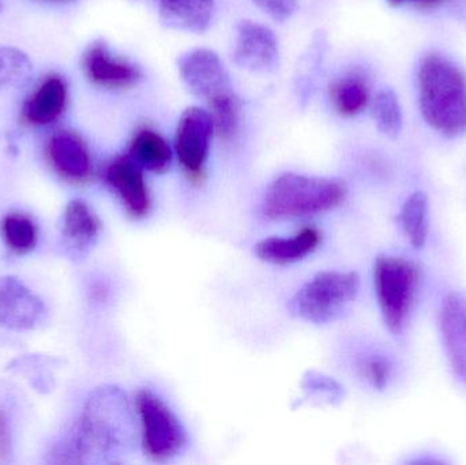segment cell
<instances>
[{
    "label": "cell",
    "mask_w": 466,
    "mask_h": 465,
    "mask_svg": "<svg viewBox=\"0 0 466 465\" xmlns=\"http://www.w3.org/2000/svg\"><path fill=\"white\" fill-rule=\"evenodd\" d=\"M133 440L127 396L116 387L96 389L85 403L68 436L55 448L54 463H112L125 455Z\"/></svg>",
    "instance_id": "cell-1"
},
{
    "label": "cell",
    "mask_w": 466,
    "mask_h": 465,
    "mask_svg": "<svg viewBox=\"0 0 466 465\" xmlns=\"http://www.w3.org/2000/svg\"><path fill=\"white\" fill-rule=\"evenodd\" d=\"M421 114L434 130L449 138L466 133V76L441 55H429L419 68Z\"/></svg>",
    "instance_id": "cell-2"
},
{
    "label": "cell",
    "mask_w": 466,
    "mask_h": 465,
    "mask_svg": "<svg viewBox=\"0 0 466 465\" xmlns=\"http://www.w3.org/2000/svg\"><path fill=\"white\" fill-rule=\"evenodd\" d=\"M345 197L347 188L339 180L288 172L268 186L262 212L274 221L309 217L336 209Z\"/></svg>",
    "instance_id": "cell-3"
},
{
    "label": "cell",
    "mask_w": 466,
    "mask_h": 465,
    "mask_svg": "<svg viewBox=\"0 0 466 465\" xmlns=\"http://www.w3.org/2000/svg\"><path fill=\"white\" fill-rule=\"evenodd\" d=\"M420 281V268L410 259L380 256L375 261V294L383 321L393 335H402L410 325Z\"/></svg>",
    "instance_id": "cell-4"
},
{
    "label": "cell",
    "mask_w": 466,
    "mask_h": 465,
    "mask_svg": "<svg viewBox=\"0 0 466 465\" xmlns=\"http://www.w3.org/2000/svg\"><path fill=\"white\" fill-rule=\"evenodd\" d=\"M360 278L355 272L318 273L290 300V310L312 324H328L345 313L356 299Z\"/></svg>",
    "instance_id": "cell-5"
},
{
    "label": "cell",
    "mask_w": 466,
    "mask_h": 465,
    "mask_svg": "<svg viewBox=\"0 0 466 465\" xmlns=\"http://www.w3.org/2000/svg\"><path fill=\"white\" fill-rule=\"evenodd\" d=\"M134 406L141 426L145 456L156 463H166L179 455L187 444V434L163 399L150 390H139Z\"/></svg>",
    "instance_id": "cell-6"
},
{
    "label": "cell",
    "mask_w": 466,
    "mask_h": 465,
    "mask_svg": "<svg viewBox=\"0 0 466 465\" xmlns=\"http://www.w3.org/2000/svg\"><path fill=\"white\" fill-rule=\"evenodd\" d=\"M215 125L209 111L191 106L180 117L175 136V152L188 179L201 182L209 157Z\"/></svg>",
    "instance_id": "cell-7"
},
{
    "label": "cell",
    "mask_w": 466,
    "mask_h": 465,
    "mask_svg": "<svg viewBox=\"0 0 466 465\" xmlns=\"http://www.w3.org/2000/svg\"><path fill=\"white\" fill-rule=\"evenodd\" d=\"M82 70L93 85L104 89H130L142 79L141 68L136 63L117 56L103 41L87 46L82 56Z\"/></svg>",
    "instance_id": "cell-8"
},
{
    "label": "cell",
    "mask_w": 466,
    "mask_h": 465,
    "mask_svg": "<svg viewBox=\"0 0 466 465\" xmlns=\"http://www.w3.org/2000/svg\"><path fill=\"white\" fill-rule=\"evenodd\" d=\"M179 73L188 89L210 101L233 90L228 71L220 56L210 49L198 48L183 55L179 60Z\"/></svg>",
    "instance_id": "cell-9"
},
{
    "label": "cell",
    "mask_w": 466,
    "mask_h": 465,
    "mask_svg": "<svg viewBox=\"0 0 466 465\" xmlns=\"http://www.w3.org/2000/svg\"><path fill=\"white\" fill-rule=\"evenodd\" d=\"M104 179L131 217L145 218L149 215L152 197L145 179L144 168L130 156H117L109 161L104 171Z\"/></svg>",
    "instance_id": "cell-10"
},
{
    "label": "cell",
    "mask_w": 466,
    "mask_h": 465,
    "mask_svg": "<svg viewBox=\"0 0 466 465\" xmlns=\"http://www.w3.org/2000/svg\"><path fill=\"white\" fill-rule=\"evenodd\" d=\"M46 156L52 169L67 182L85 183L92 177V155L76 131H55L46 139Z\"/></svg>",
    "instance_id": "cell-11"
},
{
    "label": "cell",
    "mask_w": 466,
    "mask_h": 465,
    "mask_svg": "<svg viewBox=\"0 0 466 465\" xmlns=\"http://www.w3.org/2000/svg\"><path fill=\"white\" fill-rule=\"evenodd\" d=\"M235 60L240 67L257 73L274 70L279 62V41L270 27L243 21L236 30Z\"/></svg>",
    "instance_id": "cell-12"
},
{
    "label": "cell",
    "mask_w": 466,
    "mask_h": 465,
    "mask_svg": "<svg viewBox=\"0 0 466 465\" xmlns=\"http://www.w3.org/2000/svg\"><path fill=\"white\" fill-rule=\"evenodd\" d=\"M44 314L43 300L19 278L5 276L0 280V327L11 330L32 329Z\"/></svg>",
    "instance_id": "cell-13"
},
{
    "label": "cell",
    "mask_w": 466,
    "mask_h": 465,
    "mask_svg": "<svg viewBox=\"0 0 466 465\" xmlns=\"http://www.w3.org/2000/svg\"><path fill=\"white\" fill-rule=\"evenodd\" d=\"M68 103L67 82L57 74L44 76L22 106V120L32 127H43L60 119Z\"/></svg>",
    "instance_id": "cell-14"
},
{
    "label": "cell",
    "mask_w": 466,
    "mask_h": 465,
    "mask_svg": "<svg viewBox=\"0 0 466 465\" xmlns=\"http://www.w3.org/2000/svg\"><path fill=\"white\" fill-rule=\"evenodd\" d=\"M443 346L456 376L466 385V299L451 294L441 308Z\"/></svg>",
    "instance_id": "cell-15"
},
{
    "label": "cell",
    "mask_w": 466,
    "mask_h": 465,
    "mask_svg": "<svg viewBox=\"0 0 466 465\" xmlns=\"http://www.w3.org/2000/svg\"><path fill=\"white\" fill-rule=\"evenodd\" d=\"M322 242V232L306 227L292 238H268L255 246V253L262 261L273 265H289L306 258Z\"/></svg>",
    "instance_id": "cell-16"
},
{
    "label": "cell",
    "mask_w": 466,
    "mask_h": 465,
    "mask_svg": "<svg viewBox=\"0 0 466 465\" xmlns=\"http://www.w3.org/2000/svg\"><path fill=\"white\" fill-rule=\"evenodd\" d=\"M100 217L82 199H74L66 207L62 234L65 243L76 256H84L97 242L101 232Z\"/></svg>",
    "instance_id": "cell-17"
},
{
    "label": "cell",
    "mask_w": 466,
    "mask_h": 465,
    "mask_svg": "<svg viewBox=\"0 0 466 465\" xmlns=\"http://www.w3.org/2000/svg\"><path fill=\"white\" fill-rule=\"evenodd\" d=\"M161 18L169 26L204 32L215 14V0H156Z\"/></svg>",
    "instance_id": "cell-18"
},
{
    "label": "cell",
    "mask_w": 466,
    "mask_h": 465,
    "mask_svg": "<svg viewBox=\"0 0 466 465\" xmlns=\"http://www.w3.org/2000/svg\"><path fill=\"white\" fill-rule=\"evenodd\" d=\"M130 156L142 168L155 174L168 171L172 163V149L167 139L155 128H138L130 142Z\"/></svg>",
    "instance_id": "cell-19"
},
{
    "label": "cell",
    "mask_w": 466,
    "mask_h": 465,
    "mask_svg": "<svg viewBox=\"0 0 466 465\" xmlns=\"http://www.w3.org/2000/svg\"><path fill=\"white\" fill-rule=\"evenodd\" d=\"M330 98L339 115L355 116L369 106V82L361 74H347L333 82L330 86Z\"/></svg>",
    "instance_id": "cell-20"
},
{
    "label": "cell",
    "mask_w": 466,
    "mask_h": 465,
    "mask_svg": "<svg viewBox=\"0 0 466 465\" xmlns=\"http://www.w3.org/2000/svg\"><path fill=\"white\" fill-rule=\"evenodd\" d=\"M429 197L423 191H415L408 197L400 213L401 226L410 245L421 248L429 237Z\"/></svg>",
    "instance_id": "cell-21"
},
{
    "label": "cell",
    "mask_w": 466,
    "mask_h": 465,
    "mask_svg": "<svg viewBox=\"0 0 466 465\" xmlns=\"http://www.w3.org/2000/svg\"><path fill=\"white\" fill-rule=\"evenodd\" d=\"M0 229L5 245L14 253L24 256L35 250L38 228L30 216L18 212L8 213L3 217Z\"/></svg>",
    "instance_id": "cell-22"
},
{
    "label": "cell",
    "mask_w": 466,
    "mask_h": 465,
    "mask_svg": "<svg viewBox=\"0 0 466 465\" xmlns=\"http://www.w3.org/2000/svg\"><path fill=\"white\" fill-rule=\"evenodd\" d=\"M208 106L216 134L223 139L231 138L236 133L240 117V100L238 96L231 90L208 101Z\"/></svg>",
    "instance_id": "cell-23"
},
{
    "label": "cell",
    "mask_w": 466,
    "mask_h": 465,
    "mask_svg": "<svg viewBox=\"0 0 466 465\" xmlns=\"http://www.w3.org/2000/svg\"><path fill=\"white\" fill-rule=\"evenodd\" d=\"M372 115L378 128L386 136H397L401 130V106L393 90L385 89L378 93L372 104Z\"/></svg>",
    "instance_id": "cell-24"
},
{
    "label": "cell",
    "mask_w": 466,
    "mask_h": 465,
    "mask_svg": "<svg viewBox=\"0 0 466 465\" xmlns=\"http://www.w3.org/2000/svg\"><path fill=\"white\" fill-rule=\"evenodd\" d=\"M30 70L32 65L24 52L11 46H0V86L21 81Z\"/></svg>",
    "instance_id": "cell-25"
},
{
    "label": "cell",
    "mask_w": 466,
    "mask_h": 465,
    "mask_svg": "<svg viewBox=\"0 0 466 465\" xmlns=\"http://www.w3.org/2000/svg\"><path fill=\"white\" fill-rule=\"evenodd\" d=\"M361 370H363V376L366 377L367 381L372 387L380 390L388 387L391 373L388 360L383 359V358H371V359L366 360Z\"/></svg>",
    "instance_id": "cell-26"
},
{
    "label": "cell",
    "mask_w": 466,
    "mask_h": 465,
    "mask_svg": "<svg viewBox=\"0 0 466 465\" xmlns=\"http://www.w3.org/2000/svg\"><path fill=\"white\" fill-rule=\"evenodd\" d=\"M254 3L276 21H285L295 13L298 0H254Z\"/></svg>",
    "instance_id": "cell-27"
},
{
    "label": "cell",
    "mask_w": 466,
    "mask_h": 465,
    "mask_svg": "<svg viewBox=\"0 0 466 465\" xmlns=\"http://www.w3.org/2000/svg\"><path fill=\"white\" fill-rule=\"evenodd\" d=\"M11 456V426L7 414L0 409V464L7 463Z\"/></svg>",
    "instance_id": "cell-28"
},
{
    "label": "cell",
    "mask_w": 466,
    "mask_h": 465,
    "mask_svg": "<svg viewBox=\"0 0 466 465\" xmlns=\"http://www.w3.org/2000/svg\"><path fill=\"white\" fill-rule=\"evenodd\" d=\"M441 0H389V3L393 5H405V3H415V5H437Z\"/></svg>",
    "instance_id": "cell-29"
},
{
    "label": "cell",
    "mask_w": 466,
    "mask_h": 465,
    "mask_svg": "<svg viewBox=\"0 0 466 465\" xmlns=\"http://www.w3.org/2000/svg\"><path fill=\"white\" fill-rule=\"evenodd\" d=\"M40 2H49V3H67V2H71V0H40Z\"/></svg>",
    "instance_id": "cell-30"
},
{
    "label": "cell",
    "mask_w": 466,
    "mask_h": 465,
    "mask_svg": "<svg viewBox=\"0 0 466 465\" xmlns=\"http://www.w3.org/2000/svg\"><path fill=\"white\" fill-rule=\"evenodd\" d=\"M0 5H2V0H0Z\"/></svg>",
    "instance_id": "cell-31"
}]
</instances>
